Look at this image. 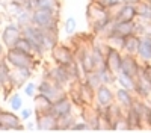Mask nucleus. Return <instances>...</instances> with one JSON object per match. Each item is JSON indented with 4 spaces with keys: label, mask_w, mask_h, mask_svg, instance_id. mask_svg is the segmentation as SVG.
<instances>
[{
    "label": "nucleus",
    "mask_w": 151,
    "mask_h": 133,
    "mask_svg": "<svg viewBox=\"0 0 151 133\" xmlns=\"http://www.w3.org/2000/svg\"><path fill=\"white\" fill-rule=\"evenodd\" d=\"M47 79L53 80L55 83L60 85V86H64V88L71 86V83L77 82V80H74V77L71 76L68 67L56 65V64H55V67H52V68L47 70Z\"/></svg>",
    "instance_id": "obj_6"
},
{
    "label": "nucleus",
    "mask_w": 151,
    "mask_h": 133,
    "mask_svg": "<svg viewBox=\"0 0 151 133\" xmlns=\"http://www.w3.org/2000/svg\"><path fill=\"white\" fill-rule=\"evenodd\" d=\"M21 36H23L21 27L17 23H9L3 27L2 35H0V40H2V44L6 48H12V47H15V44L18 42V40Z\"/></svg>",
    "instance_id": "obj_7"
},
{
    "label": "nucleus",
    "mask_w": 151,
    "mask_h": 133,
    "mask_svg": "<svg viewBox=\"0 0 151 133\" xmlns=\"http://www.w3.org/2000/svg\"><path fill=\"white\" fill-rule=\"evenodd\" d=\"M50 55H52V59L56 65H64L68 67L73 62H76V55H74V48L71 45L58 42L52 50H50Z\"/></svg>",
    "instance_id": "obj_5"
},
{
    "label": "nucleus",
    "mask_w": 151,
    "mask_h": 133,
    "mask_svg": "<svg viewBox=\"0 0 151 133\" xmlns=\"http://www.w3.org/2000/svg\"><path fill=\"white\" fill-rule=\"evenodd\" d=\"M5 58L8 60V64L14 68H32V70H35L38 62H40V58L38 56L26 53V52H21L15 47L6 48Z\"/></svg>",
    "instance_id": "obj_2"
},
{
    "label": "nucleus",
    "mask_w": 151,
    "mask_h": 133,
    "mask_svg": "<svg viewBox=\"0 0 151 133\" xmlns=\"http://www.w3.org/2000/svg\"><path fill=\"white\" fill-rule=\"evenodd\" d=\"M141 44V36L137 33H132L124 38V47H122V53H129V55H136L137 48Z\"/></svg>",
    "instance_id": "obj_23"
},
{
    "label": "nucleus",
    "mask_w": 151,
    "mask_h": 133,
    "mask_svg": "<svg viewBox=\"0 0 151 133\" xmlns=\"http://www.w3.org/2000/svg\"><path fill=\"white\" fill-rule=\"evenodd\" d=\"M86 18L89 21L94 35H101L104 29L112 23V12L91 0L86 8Z\"/></svg>",
    "instance_id": "obj_1"
},
{
    "label": "nucleus",
    "mask_w": 151,
    "mask_h": 133,
    "mask_svg": "<svg viewBox=\"0 0 151 133\" xmlns=\"http://www.w3.org/2000/svg\"><path fill=\"white\" fill-rule=\"evenodd\" d=\"M104 56H106V68L118 76L121 73V65H122V52L115 50V48H107Z\"/></svg>",
    "instance_id": "obj_14"
},
{
    "label": "nucleus",
    "mask_w": 151,
    "mask_h": 133,
    "mask_svg": "<svg viewBox=\"0 0 151 133\" xmlns=\"http://www.w3.org/2000/svg\"><path fill=\"white\" fill-rule=\"evenodd\" d=\"M134 95L139 97V98H150L151 97V83L148 82V79L144 76V71H142V65L141 70L137 73V77H136V86H134Z\"/></svg>",
    "instance_id": "obj_15"
},
{
    "label": "nucleus",
    "mask_w": 151,
    "mask_h": 133,
    "mask_svg": "<svg viewBox=\"0 0 151 133\" xmlns=\"http://www.w3.org/2000/svg\"><path fill=\"white\" fill-rule=\"evenodd\" d=\"M106 44L109 48H115V50H119L122 52V47H124V36L121 35H116V33H110L109 36L104 38Z\"/></svg>",
    "instance_id": "obj_28"
},
{
    "label": "nucleus",
    "mask_w": 151,
    "mask_h": 133,
    "mask_svg": "<svg viewBox=\"0 0 151 133\" xmlns=\"http://www.w3.org/2000/svg\"><path fill=\"white\" fill-rule=\"evenodd\" d=\"M8 101H9V106L12 111H21L23 109V98L20 94H12L8 97Z\"/></svg>",
    "instance_id": "obj_33"
},
{
    "label": "nucleus",
    "mask_w": 151,
    "mask_h": 133,
    "mask_svg": "<svg viewBox=\"0 0 151 133\" xmlns=\"http://www.w3.org/2000/svg\"><path fill=\"white\" fill-rule=\"evenodd\" d=\"M137 2H141V0H122V3H130V5H136Z\"/></svg>",
    "instance_id": "obj_42"
},
{
    "label": "nucleus",
    "mask_w": 151,
    "mask_h": 133,
    "mask_svg": "<svg viewBox=\"0 0 151 133\" xmlns=\"http://www.w3.org/2000/svg\"><path fill=\"white\" fill-rule=\"evenodd\" d=\"M12 2H17V3H20V5H23V6H26V3L29 2V0H12Z\"/></svg>",
    "instance_id": "obj_43"
},
{
    "label": "nucleus",
    "mask_w": 151,
    "mask_h": 133,
    "mask_svg": "<svg viewBox=\"0 0 151 133\" xmlns=\"http://www.w3.org/2000/svg\"><path fill=\"white\" fill-rule=\"evenodd\" d=\"M92 2H95V3H98L100 6L106 8L107 11L116 9L119 5H122V0H92Z\"/></svg>",
    "instance_id": "obj_35"
},
{
    "label": "nucleus",
    "mask_w": 151,
    "mask_h": 133,
    "mask_svg": "<svg viewBox=\"0 0 151 133\" xmlns=\"http://www.w3.org/2000/svg\"><path fill=\"white\" fill-rule=\"evenodd\" d=\"M136 56L141 62H151V35L141 36V44Z\"/></svg>",
    "instance_id": "obj_19"
},
{
    "label": "nucleus",
    "mask_w": 151,
    "mask_h": 133,
    "mask_svg": "<svg viewBox=\"0 0 151 133\" xmlns=\"http://www.w3.org/2000/svg\"><path fill=\"white\" fill-rule=\"evenodd\" d=\"M148 2H150V3H151V0H148Z\"/></svg>",
    "instance_id": "obj_45"
},
{
    "label": "nucleus",
    "mask_w": 151,
    "mask_h": 133,
    "mask_svg": "<svg viewBox=\"0 0 151 133\" xmlns=\"http://www.w3.org/2000/svg\"><path fill=\"white\" fill-rule=\"evenodd\" d=\"M23 36L30 41V44L35 48V55L38 58H42L47 53V48H45V38H44V29L35 26V24H29V26L23 27Z\"/></svg>",
    "instance_id": "obj_4"
},
{
    "label": "nucleus",
    "mask_w": 151,
    "mask_h": 133,
    "mask_svg": "<svg viewBox=\"0 0 151 133\" xmlns=\"http://www.w3.org/2000/svg\"><path fill=\"white\" fill-rule=\"evenodd\" d=\"M35 114V111L33 109H30V107H23L21 111H20V118L23 119V121H27V119H30V116Z\"/></svg>",
    "instance_id": "obj_39"
},
{
    "label": "nucleus",
    "mask_w": 151,
    "mask_h": 133,
    "mask_svg": "<svg viewBox=\"0 0 151 133\" xmlns=\"http://www.w3.org/2000/svg\"><path fill=\"white\" fill-rule=\"evenodd\" d=\"M33 104H35V115L38 114H45V112H52V106L53 103L50 101L45 95L36 92V95L33 97Z\"/></svg>",
    "instance_id": "obj_22"
},
{
    "label": "nucleus",
    "mask_w": 151,
    "mask_h": 133,
    "mask_svg": "<svg viewBox=\"0 0 151 133\" xmlns=\"http://www.w3.org/2000/svg\"><path fill=\"white\" fill-rule=\"evenodd\" d=\"M21 118L12 111H2L0 112V124L3 126L5 132H21L24 130L26 127H24V124L21 123Z\"/></svg>",
    "instance_id": "obj_8"
},
{
    "label": "nucleus",
    "mask_w": 151,
    "mask_h": 133,
    "mask_svg": "<svg viewBox=\"0 0 151 133\" xmlns=\"http://www.w3.org/2000/svg\"><path fill=\"white\" fill-rule=\"evenodd\" d=\"M136 11H137V17L144 18L147 21H151V3L148 0H141L136 3Z\"/></svg>",
    "instance_id": "obj_27"
},
{
    "label": "nucleus",
    "mask_w": 151,
    "mask_h": 133,
    "mask_svg": "<svg viewBox=\"0 0 151 133\" xmlns=\"http://www.w3.org/2000/svg\"><path fill=\"white\" fill-rule=\"evenodd\" d=\"M36 8H52V9H60L59 0H36ZM35 8V9H36Z\"/></svg>",
    "instance_id": "obj_36"
},
{
    "label": "nucleus",
    "mask_w": 151,
    "mask_h": 133,
    "mask_svg": "<svg viewBox=\"0 0 151 133\" xmlns=\"http://www.w3.org/2000/svg\"><path fill=\"white\" fill-rule=\"evenodd\" d=\"M142 62L137 59L136 55H129V53H122V65H121V73L127 74L130 77H137V73L141 70Z\"/></svg>",
    "instance_id": "obj_11"
},
{
    "label": "nucleus",
    "mask_w": 151,
    "mask_h": 133,
    "mask_svg": "<svg viewBox=\"0 0 151 133\" xmlns=\"http://www.w3.org/2000/svg\"><path fill=\"white\" fill-rule=\"evenodd\" d=\"M116 85L121 88H125L132 92H134V86H136V79L134 77H130L127 74H124V73H119L116 76Z\"/></svg>",
    "instance_id": "obj_26"
},
{
    "label": "nucleus",
    "mask_w": 151,
    "mask_h": 133,
    "mask_svg": "<svg viewBox=\"0 0 151 133\" xmlns=\"http://www.w3.org/2000/svg\"><path fill=\"white\" fill-rule=\"evenodd\" d=\"M0 88L3 89L5 97H9L12 88H14L11 82V65L8 64L5 55L0 56Z\"/></svg>",
    "instance_id": "obj_12"
},
{
    "label": "nucleus",
    "mask_w": 151,
    "mask_h": 133,
    "mask_svg": "<svg viewBox=\"0 0 151 133\" xmlns=\"http://www.w3.org/2000/svg\"><path fill=\"white\" fill-rule=\"evenodd\" d=\"M26 129H27V130H35V129H36V123H29V124L26 126Z\"/></svg>",
    "instance_id": "obj_41"
},
{
    "label": "nucleus",
    "mask_w": 151,
    "mask_h": 133,
    "mask_svg": "<svg viewBox=\"0 0 151 133\" xmlns=\"http://www.w3.org/2000/svg\"><path fill=\"white\" fill-rule=\"evenodd\" d=\"M15 48H18V50H21V52L30 53V55H35V48H33V45L30 44V41L26 38V36H21V38L18 40V42L15 44Z\"/></svg>",
    "instance_id": "obj_31"
},
{
    "label": "nucleus",
    "mask_w": 151,
    "mask_h": 133,
    "mask_svg": "<svg viewBox=\"0 0 151 133\" xmlns=\"http://www.w3.org/2000/svg\"><path fill=\"white\" fill-rule=\"evenodd\" d=\"M23 88H24V94H26L27 97H32V98L38 92V85L33 83V82H26V85H24Z\"/></svg>",
    "instance_id": "obj_37"
},
{
    "label": "nucleus",
    "mask_w": 151,
    "mask_h": 133,
    "mask_svg": "<svg viewBox=\"0 0 151 133\" xmlns=\"http://www.w3.org/2000/svg\"><path fill=\"white\" fill-rule=\"evenodd\" d=\"M15 23L18 24L21 29L29 26V24H32V11L27 9V8H24L20 14L15 17Z\"/></svg>",
    "instance_id": "obj_29"
},
{
    "label": "nucleus",
    "mask_w": 151,
    "mask_h": 133,
    "mask_svg": "<svg viewBox=\"0 0 151 133\" xmlns=\"http://www.w3.org/2000/svg\"><path fill=\"white\" fill-rule=\"evenodd\" d=\"M112 33L121 35L124 38L132 33H136V20L134 21H121V23L112 21Z\"/></svg>",
    "instance_id": "obj_20"
},
{
    "label": "nucleus",
    "mask_w": 151,
    "mask_h": 133,
    "mask_svg": "<svg viewBox=\"0 0 151 133\" xmlns=\"http://www.w3.org/2000/svg\"><path fill=\"white\" fill-rule=\"evenodd\" d=\"M64 30H65V33L67 35H74L76 33V30H77V20H76L74 17H68L67 20H65V23H64Z\"/></svg>",
    "instance_id": "obj_34"
},
{
    "label": "nucleus",
    "mask_w": 151,
    "mask_h": 133,
    "mask_svg": "<svg viewBox=\"0 0 151 133\" xmlns=\"http://www.w3.org/2000/svg\"><path fill=\"white\" fill-rule=\"evenodd\" d=\"M88 130H91V127L85 119L83 121H76L71 127V132H88Z\"/></svg>",
    "instance_id": "obj_38"
},
{
    "label": "nucleus",
    "mask_w": 151,
    "mask_h": 133,
    "mask_svg": "<svg viewBox=\"0 0 151 133\" xmlns=\"http://www.w3.org/2000/svg\"><path fill=\"white\" fill-rule=\"evenodd\" d=\"M148 127L151 129V111H150V119H148Z\"/></svg>",
    "instance_id": "obj_44"
},
{
    "label": "nucleus",
    "mask_w": 151,
    "mask_h": 133,
    "mask_svg": "<svg viewBox=\"0 0 151 133\" xmlns=\"http://www.w3.org/2000/svg\"><path fill=\"white\" fill-rule=\"evenodd\" d=\"M115 103V92L109 85H100L95 89V103L100 107H109Z\"/></svg>",
    "instance_id": "obj_13"
},
{
    "label": "nucleus",
    "mask_w": 151,
    "mask_h": 133,
    "mask_svg": "<svg viewBox=\"0 0 151 133\" xmlns=\"http://www.w3.org/2000/svg\"><path fill=\"white\" fill-rule=\"evenodd\" d=\"M100 76H101V83L103 85H109V86H113L116 85V74H113L112 71H109L107 68H104L103 71H98Z\"/></svg>",
    "instance_id": "obj_32"
},
{
    "label": "nucleus",
    "mask_w": 151,
    "mask_h": 133,
    "mask_svg": "<svg viewBox=\"0 0 151 133\" xmlns=\"http://www.w3.org/2000/svg\"><path fill=\"white\" fill-rule=\"evenodd\" d=\"M112 12V11H110ZM137 18V11L136 5L130 3H122L116 8L115 12H112V21L113 23H121V21H134Z\"/></svg>",
    "instance_id": "obj_9"
},
{
    "label": "nucleus",
    "mask_w": 151,
    "mask_h": 133,
    "mask_svg": "<svg viewBox=\"0 0 151 133\" xmlns=\"http://www.w3.org/2000/svg\"><path fill=\"white\" fill-rule=\"evenodd\" d=\"M125 118H127V124H129V130L134 132V130H144L142 121L137 115V112L134 111V107L132 106L129 111H125Z\"/></svg>",
    "instance_id": "obj_24"
},
{
    "label": "nucleus",
    "mask_w": 151,
    "mask_h": 133,
    "mask_svg": "<svg viewBox=\"0 0 151 133\" xmlns=\"http://www.w3.org/2000/svg\"><path fill=\"white\" fill-rule=\"evenodd\" d=\"M83 80H85L88 85H89L91 88H94V89H97L100 85H103V83H101V76H100L98 71H91V73H88Z\"/></svg>",
    "instance_id": "obj_30"
},
{
    "label": "nucleus",
    "mask_w": 151,
    "mask_h": 133,
    "mask_svg": "<svg viewBox=\"0 0 151 133\" xmlns=\"http://www.w3.org/2000/svg\"><path fill=\"white\" fill-rule=\"evenodd\" d=\"M59 11L52 8H36L32 11V24L41 29H56L59 24Z\"/></svg>",
    "instance_id": "obj_3"
},
{
    "label": "nucleus",
    "mask_w": 151,
    "mask_h": 133,
    "mask_svg": "<svg viewBox=\"0 0 151 133\" xmlns=\"http://www.w3.org/2000/svg\"><path fill=\"white\" fill-rule=\"evenodd\" d=\"M74 123H76L74 112L62 115V116H58V132H68V130H71Z\"/></svg>",
    "instance_id": "obj_25"
},
{
    "label": "nucleus",
    "mask_w": 151,
    "mask_h": 133,
    "mask_svg": "<svg viewBox=\"0 0 151 133\" xmlns=\"http://www.w3.org/2000/svg\"><path fill=\"white\" fill-rule=\"evenodd\" d=\"M35 123L40 132H58V116L53 112L35 115Z\"/></svg>",
    "instance_id": "obj_10"
},
{
    "label": "nucleus",
    "mask_w": 151,
    "mask_h": 133,
    "mask_svg": "<svg viewBox=\"0 0 151 133\" xmlns=\"http://www.w3.org/2000/svg\"><path fill=\"white\" fill-rule=\"evenodd\" d=\"M79 92H80V98H82V103L83 106H91L95 103V89L91 88L85 80L79 82Z\"/></svg>",
    "instance_id": "obj_21"
},
{
    "label": "nucleus",
    "mask_w": 151,
    "mask_h": 133,
    "mask_svg": "<svg viewBox=\"0 0 151 133\" xmlns=\"http://www.w3.org/2000/svg\"><path fill=\"white\" fill-rule=\"evenodd\" d=\"M32 68H14L11 67V82L14 88H21L26 85V82H29V79L32 77Z\"/></svg>",
    "instance_id": "obj_16"
},
{
    "label": "nucleus",
    "mask_w": 151,
    "mask_h": 133,
    "mask_svg": "<svg viewBox=\"0 0 151 133\" xmlns=\"http://www.w3.org/2000/svg\"><path fill=\"white\" fill-rule=\"evenodd\" d=\"M133 94H134V92L125 89V88L118 86V89L115 91V103L119 104L124 111H129V109L133 106V101H134V98H136Z\"/></svg>",
    "instance_id": "obj_17"
},
{
    "label": "nucleus",
    "mask_w": 151,
    "mask_h": 133,
    "mask_svg": "<svg viewBox=\"0 0 151 133\" xmlns=\"http://www.w3.org/2000/svg\"><path fill=\"white\" fill-rule=\"evenodd\" d=\"M142 71H144V76L151 83V62H142Z\"/></svg>",
    "instance_id": "obj_40"
},
{
    "label": "nucleus",
    "mask_w": 151,
    "mask_h": 133,
    "mask_svg": "<svg viewBox=\"0 0 151 133\" xmlns=\"http://www.w3.org/2000/svg\"><path fill=\"white\" fill-rule=\"evenodd\" d=\"M73 111H74V103L71 101V98H70L68 95H65L64 98L55 101L53 106H52V112H53L56 116H62V115L71 114Z\"/></svg>",
    "instance_id": "obj_18"
}]
</instances>
